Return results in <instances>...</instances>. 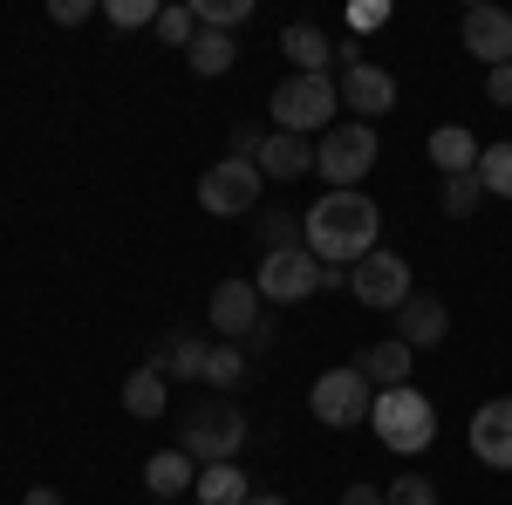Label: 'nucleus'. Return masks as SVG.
Returning a JSON list of instances; mask_svg holds the SVG:
<instances>
[{
	"mask_svg": "<svg viewBox=\"0 0 512 505\" xmlns=\"http://www.w3.org/2000/svg\"><path fill=\"white\" fill-rule=\"evenodd\" d=\"M321 273H328V267H321L308 246H287V253H267V260H260L253 287H260V301H280V308H294V301L321 294Z\"/></svg>",
	"mask_w": 512,
	"mask_h": 505,
	"instance_id": "0eeeda50",
	"label": "nucleus"
},
{
	"mask_svg": "<svg viewBox=\"0 0 512 505\" xmlns=\"http://www.w3.org/2000/svg\"><path fill=\"white\" fill-rule=\"evenodd\" d=\"M396 314H403V328H396V342H403V349H437V342L451 335V314H444L437 294H410Z\"/></svg>",
	"mask_w": 512,
	"mask_h": 505,
	"instance_id": "4468645a",
	"label": "nucleus"
},
{
	"mask_svg": "<svg viewBox=\"0 0 512 505\" xmlns=\"http://www.w3.org/2000/svg\"><path fill=\"white\" fill-rule=\"evenodd\" d=\"M110 28H158V0H110Z\"/></svg>",
	"mask_w": 512,
	"mask_h": 505,
	"instance_id": "c756f323",
	"label": "nucleus"
},
{
	"mask_svg": "<svg viewBox=\"0 0 512 505\" xmlns=\"http://www.w3.org/2000/svg\"><path fill=\"white\" fill-rule=\"evenodd\" d=\"M349 21H355V28H383V21H390V7H355Z\"/></svg>",
	"mask_w": 512,
	"mask_h": 505,
	"instance_id": "c9c22d12",
	"label": "nucleus"
},
{
	"mask_svg": "<svg viewBox=\"0 0 512 505\" xmlns=\"http://www.w3.org/2000/svg\"><path fill=\"white\" fill-rule=\"evenodd\" d=\"M205 383H212V389H239V383H246V355H239L233 342L212 349V355H205Z\"/></svg>",
	"mask_w": 512,
	"mask_h": 505,
	"instance_id": "a878e982",
	"label": "nucleus"
},
{
	"mask_svg": "<svg viewBox=\"0 0 512 505\" xmlns=\"http://www.w3.org/2000/svg\"><path fill=\"white\" fill-rule=\"evenodd\" d=\"M185 62H192L198 76H226L239 62V41L233 35H219V28H198V41L185 48Z\"/></svg>",
	"mask_w": 512,
	"mask_h": 505,
	"instance_id": "4be33fe9",
	"label": "nucleus"
},
{
	"mask_svg": "<svg viewBox=\"0 0 512 505\" xmlns=\"http://www.w3.org/2000/svg\"><path fill=\"white\" fill-rule=\"evenodd\" d=\"M485 96H492L499 110H512V62H506V69H492V76H485Z\"/></svg>",
	"mask_w": 512,
	"mask_h": 505,
	"instance_id": "473e14b6",
	"label": "nucleus"
},
{
	"mask_svg": "<svg viewBox=\"0 0 512 505\" xmlns=\"http://www.w3.org/2000/svg\"><path fill=\"white\" fill-rule=\"evenodd\" d=\"M239 444H246V417H239V403H205V410L185 417V444H178V451L205 471V465H233Z\"/></svg>",
	"mask_w": 512,
	"mask_h": 505,
	"instance_id": "39448f33",
	"label": "nucleus"
},
{
	"mask_svg": "<svg viewBox=\"0 0 512 505\" xmlns=\"http://www.w3.org/2000/svg\"><path fill=\"white\" fill-rule=\"evenodd\" d=\"M410 362H417V349H403V342L390 335V342H369L355 369H362V376H369V389L383 396V389H403V383H410Z\"/></svg>",
	"mask_w": 512,
	"mask_h": 505,
	"instance_id": "2eb2a0df",
	"label": "nucleus"
},
{
	"mask_svg": "<svg viewBox=\"0 0 512 505\" xmlns=\"http://www.w3.org/2000/svg\"><path fill=\"white\" fill-rule=\"evenodd\" d=\"M158 35L171 48H192L198 41V7H158Z\"/></svg>",
	"mask_w": 512,
	"mask_h": 505,
	"instance_id": "bb28decb",
	"label": "nucleus"
},
{
	"mask_svg": "<svg viewBox=\"0 0 512 505\" xmlns=\"http://www.w3.org/2000/svg\"><path fill=\"white\" fill-rule=\"evenodd\" d=\"M164 403H171V389H164V376L151 369V362H144V369H137V376L123 383V410L151 424V417H164Z\"/></svg>",
	"mask_w": 512,
	"mask_h": 505,
	"instance_id": "412c9836",
	"label": "nucleus"
},
{
	"mask_svg": "<svg viewBox=\"0 0 512 505\" xmlns=\"http://www.w3.org/2000/svg\"><path fill=\"white\" fill-rule=\"evenodd\" d=\"M308 410H315L328 430H355L369 424V410H376V389L362 369H321L315 389H308Z\"/></svg>",
	"mask_w": 512,
	"mask_h": 505,
	"instance_id": "423d86ee",
	"label": "nucleus"
},
{
	"mask_svg": "<svg viewBox=\"0 0 512 505\" xmlns=\"http://www.w3.org/2000/svg\"><path fill=\"white\" fill-rule=\"evenodd\" d=\"M48 21H62V28H82V21H89V0H55V7H48Z\"/></svg>",
	"mask_w": 512,
	"mask_h": 505,
	"instance_id": "72a5a7b5",
	"label": "nucleus"
},
{
	"mask_svg": "<svg viewBox=\"0 0 512 505\" xmlns=\"http://www.w3.org/2000/svg\"><path fill=\"white\" fill-rule=\"evenodd\" d=\"M260 246H267V253L301 246V219H294V212H267V219H260Z\"/></svg>",
	"mask_w": 512,
	"mask_h": 505,
	"instance_id": "cd10ccee",
	"label": "nucleus"
},
{
	"mask_svg": "<svg viewBox=\"0 0 512 505\" xmlns=\"http://www.w3.org/2000/svg\"><path fill=\"white\" fill-rule=\"evenodd\" d=\"M383 499H390V505H437V485H431V478H417V471H403L396 485H383Z\"/></svg>",
	"mask_w": 512,
	"mask_h": 505,
	"instance_id": "7c9ffc66",
	"label": "nucleus"
},
{
	"mask_svg": "<svg viewBox=\"0 0 512 505\" xmlns=\"http://www.w3.org/2000/svg\"><path fill=\"white\" fill-rule=\"evenodd\" d=\"M315 171L328 178V192H362V178L376 171V123H335L315 137Z\"/></svg>",
	"mask_w": 512,
	"mask_h": 505,
	"instance_id": "20e7f679",
	"label": "nucleus"
},
{
	"mask_svg": "<svg viewBox=\"0 0 512 505\" xmlns=\"http://www.w3.org/2000/svg\"><path fill=\"white\" fill-rule=\"evenodd\" d=\"M260 144H267V130H260V123H233V157L260 164Z\"/></svg>",
	"mask_w": 512,
	"mask_h": 505,
	"instance_id": "2f4dec72",
	"label": "nucleus"
},
{
	"mask_svg": "<svg viewBox=\"0 0 512 505\" xmlns=\"http://www.w3.org/2000/svg\"><path fill=\"white\" fill-rule=\"evenodd\" d=\"M144 485H151L158 499H178V492H192V485H198V465L185 458V451H158V458L144 465Z\"/></svg>",
	"mask_w": 512,
	"mask_h": 505,
	"instance_id": "aec40b11",
	"label": "nucleus"
},
{
	"mask_svg": "<svg viewBox=\"0 0 512 505\" xmlns=\"http://www.w3.org/2000/svg\"><path fill=\"white\" fill-rule=\"evenodd\" d=\"M260 164H246V157H226V164H212L205 178H198V205L212 212V219H239V212H253L260 205Z\"/></svg>",
	"mask_w": 512,
	"mask_h": 505,
	"instance_id": "6e6552de",
	"label": "nucleus"
},
{
	"mask_svg": "<svg viewBox=\"0 0 512 505\" xmlns=\"http://www.w3.org/2000/svg\"><path fill=\"white\" fill-rule=\"evenodd\" d=\"M335 89H342V110H355V123H376L383 110H396V76L383 62H349Z\"/></svg>",
	"mask_w": 512,
	"mask_h": 505,
	"instance_id": "9d476101",
	"label": "nucleus"
},
{
	"mask_svg": "<svg viewBox=\"0 0 512 505\" xmlns=\"http://www.w3.org/2000/svg\"><path fill=\"white\" fill-rule=\"evenodd\" d=\"M349 294L362 308H403L410 301V267H403V253H369V260H355L349 267Z\"/></svg>",
	"mask_w": 512,
	"mask_h": 505,
	"instance_id": "1a4fd4ad",
	"label": "nucleus"
},
{
	"mask_svg": "<svg viewBox=\"0 0 512 505\" xmlns=\"http://www.w3.org/2000/svg\"><path fill=\"white\" fill-rule=\"evenodd\" d=\"M478 198H485V185H478V171H465V178H444V212L451 219H465Z\"/></svg>",
	"mask_w": 512,
	"mask_h": 505,
	"instance_id": "c85d7f7f",
	"label": "nucleus"
},
{
	"mask_svg": "<svg viewBox=\"0 0 512 505\" xmlns=\"http://www.w3.org/2000/svg\"><path fill=\"white\" fill-rule=\"evenodd\" d=\"M205 342H192V335H171V342H164L158 355H151V369H158L164 383H171V376H178V383H192V376H205Z\"/></svg>",
	"mask_w": 512,
	"mask_h": 505,
	"instance_id": "6ab92c4d",
	"label": "nucleus"
},
{
	"mask_svg": "<svg viewBox=\"0 0 512 505\" xmlns=\"http://www.w3.org/2000/svg\"><path fill=\"white\" fill-rule=\"evenodd\" d=\"M280 55L294 62V76H328V55L335 48H328V35H321L315 21H287L280 28Z\"/></svg>",
	"mask_w": 512,
	"mask_h": 505,
	"instance_id": "dca6fc26",
	"label": "nucleus"
},
{
	"mask_svg": "<svg viewBox=\"0 0 512 505\" xmlns=\"http://www.w3.org/2000/svg\"><path fill=\"white\" fill-rule=\"evenodd\" d=\"M192 499L198 505H246L253 492H246L239 465H205V471H198V485H192Z\"/></svg>",
	"mask_w": 512,
	"mask_h": 505,
	"instance_id": "5701e85b",
	"label": "nucleus"
},
{
	"mask_svg": "<svg viewBox=\"0 0 512 505\" xmlns=\"http://www.w3.org/2000/svg\"><path fill=\"white\" fill-rule=\"evenodd\" d=\"M369 430L390 444L396 458H417V451H431V437H437V410H431V396L424 389H383L376 396V410H369Z\"/></svg>",
	"mask_w": 512,
	"mask_h": 505,
	"instance_id": "f03ea898",
	"label": "nucleus"
},
{
	"mask_svg": "<svg viewBox=\"0 0 512 505\" xmlns=\"http://www.w3.org/2000/svg\"><path fill=\"white\" fill-rule=\"evenodd\" d=\"M246 505H287V499H274V492H253V499H246Z\"/></svg>",
	"mask_w": 512,
	"mask_h": 505,
	"instance_id": "4c0bfd02",
	"label": "nucleus"
},
{
	"mask_svg": "<svg viewBox=\"0 0 512 505\" xmlns=\"http://www.w3.org/2000/svg\"><path fill=\"white\" fill-rule=\"evenodd\" d=\"M28 505H62V492H55V485H35V492H28Z\"/></svg>",
	"mask_w": 512,
	"mask_h": 505,
	"instance_id": "e433bc0d",
	"label": "nucleus"
},
{
	"mask_svg": "<svg viewBox=\"0 0 512 505\" xmlns=\"http://www.w3.org/2000/svg\"><path fill=\"white\" fill-rule=\"evenodd\" d=\"M472 451H478V465L512 471V396L478 403V417H472Z\"/></svg>",
	"mask_w": 512,
	"mask_h": 505,
	"instance_id": "ddd939ff",
	"label": "nucleus"
},
{
	"mask_svg": "<svg viewBox=\"0 0 512 505\" xmlns=\"http://www.w3.org/2000/svg\"><path fill=\"white\" fill-rule=\"evenodd\" d=\"M376 233H383V212L369 192H328L301 212V246L315 253L321 267H355L376 253Z\"/></svg>",
	"mask_w": 512,
	"mask_h": 505,
	"instance_id": "f257e3e1",
	"label": "nucleus"
},
{
	"mask_svg": "<svg viewBox=\"0 0 512 505\" xmlns=\"http://www.w3.org/2000/svg\"><path fill=\"white\" fill-rule=\"evenodd\" d=\"M205 314H212V328H219V335H253V328H260V287H253V280H219V287H212V301H205Z\"/></svg>",
	"mask_w": 512,
	"mask_h": 505,
	"instance_id": "f8f14e48",
	"label": "nucleus"
},
{
	"mask_svg": "<svg viewBox=\"0 0 512 505\" xmlns=\"http://www.w3.org/2000/svg\"><path fill=\"white\" fill-rule=\"evenodd\" d=\"M301 171H315V137L267 130V144H260V178H301Z\"/></svg>",
	"mask_w": 512,
	"mask_h": 505,
	"instance_id": "f3484780",
	"label": "nucleus"
},
{
	"mask_svg": "<svg viewBox=\"0 0 512 505\" xmlns=\"http://www.w3.org/2000/svg\"><path fill=\"white\" fill-rule=\"evenodd\" d=\"M478 185L492 198H512V144H492V151H478Z\"/></svg>",
	"mask_w": 512,
	"mask_h": 505,
	"instance_id": "b1692460",
	"label": "nucleus"
},
{
	"mask_svg": "<svg viewBox=\"0 0 512 505\" xmlns=\"http://www.w3.org/2000/svg\"><path fill=\"white\" fill-rule=\"evenodd\" d=\"M342 505H390V499H383V485H349Z\"/></svg>",
	"mask_w": 512,
	"mask_h": 505,
	"instance_id": "f704fd0d",
	"label": "nucleus"
},
{
	"mask_svg": "<svg viewBox=\"0 0 512 505\" xmlns=\"http://www.w3.org/2000/svg\"><path fill=\"white\" fill-rule=\"evenodd\" d=\"M458 35H465V55H478L485 69H506V62H512V14H506V7H492V0L465 7Z\"/></svg>",
	"mask_w": 512,
	"mask_h": 505,
	"instance_id": "9b49d317",
	"label": "nucleus"
},
{
	"mask_svg": "<svg viewBox=\"0 0 512 505\" xmlns=\"http://www.w3.org/2000/svg\"><path fill=\"white\" fill-rule=\"evenodd\" d=\"M246 14H253V0H198V28H219V35L246 28Z\"/></svg>",
	"mask_w": 512,
	"mask_h": 505,
	"instance_id": "393cba45",
	"label": "nucleus"
},
{
	"mask_svg": "<svg viewBox=\"0 0 512 505\" xmlns=\"http://www.w3.org/2000/svg\"><path fill=\"white\" fill-rule=\"evenodd\" d=\"M267 110H274V130H287V137H321V130H335L342 89H335V76H287Z\"/></svg>",
	"mask_w": 512,
	"mask_h": 505,
	"instance_id": "7ed1b4c3",
	"label": "nucleus"
},
{
	"mask_svg": "<svg viewBox=\"0 0 512 505\" xmlns=\"http://www.w3.org/2000/svg\"><path fill=\"white\" fill-rule=\"evenodd\" d=\"M431 164L444 171V178H465V171H478V137H472V130H458V123L431 130Z\"/></svg>",
	"mask_w": 512,
	"mask_h": 505,
	"instance_id": "a211bd4d",
	"label": "nucleus"
}]
</instances>
